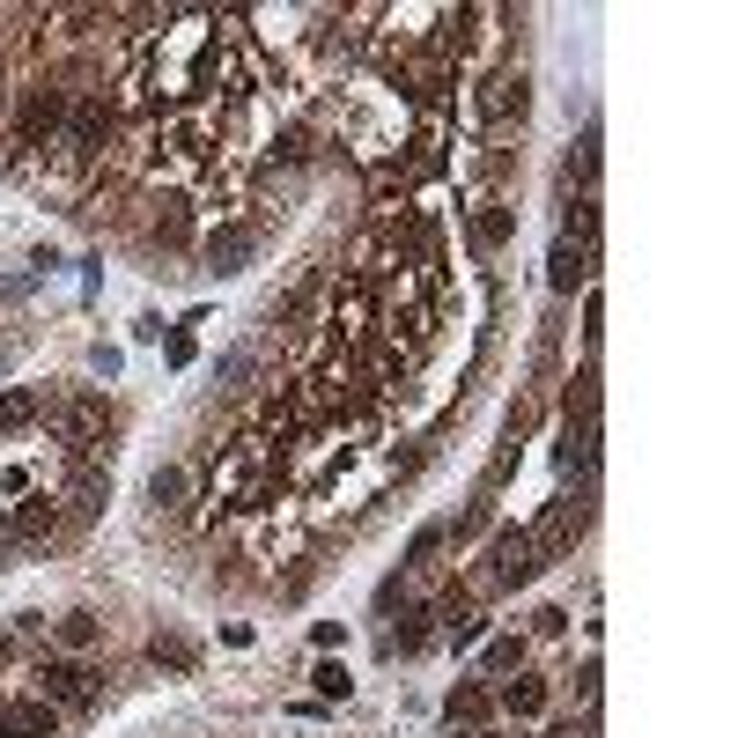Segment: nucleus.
<instances>
[{
  "label": "nucleus",
  "mask_w": 738,
  "mask_h": 738,
  "mask_svg": "<svg viewBox=\"0 0 738 738\" xmlns=\"http://www.w3.org/2000/svg\"><path fill=\"white\" fill-rule=\"evenodd\" d=\"M67 111H74V89L59 74H37L23 89V104H15V148H52L67 133Z\"/></svg>",
  "instance_id": "obj_1"
},
{
  "label": "nucleus",
  "mask_w": 738,
  "mask_h": 738,
  "mask_svg": "<svg viewBox=\"0 0 738 738\" xmlns=\"http://www.w3.org/2000/svg\"><path fill=\"white\" fill-rule=\"evenodd\" d=\"M30 694H45L52 709H89L97 702V680L82 658H37L30 664Z\"/></svg>",
  "instance_id": "obj_2"
},
{
  "label": "nucleus",
  "mask_w": 738,
  "mask_h": 738,
  "mask_svg": "<svg viewBox=\"0 0 738 738\" xmlns=\"http://www.w3.org/2000/svg\"><path fill=\"white\" fill-rule=\"evenodd\" d=\"M540 568H546V562H540V546H532V532H510V524L495 532V546H488V584H495V590L532 584Z\"/></svg>",
  "instance_id": "obj_3"
},
{
  "label": "nucleus",
  "mask_w": 738,
  "mask_h": 738,
  "mask_svg": "<svg viewBox=\"0 0 738 738\" xmlns=\"http://www.w3.org/2000/svg\"><path fill=\"white\" fill-rule=\"evenodd\" d=\"M45 414H52V428L67 436V451H89V443H104L111 406H104L97 392H74V399H59V406H45Z\"/></svg>",
  "instance_id": "obj_4"
},
{
  "label": "nucleus",
  "mask_w": 738,
  "mask_h": 738,
  "mask_svg": "<svg viewBox=\"0 0 738 738\" xmlns=\"http://www.w3.org/2000/svg\"><path fill=\"white\" fill-rule=\"evenodd\" d=\"M251 251H259L251 221H221V229H207V237H199V259H207V273H245Z\"/></svg>",
  "instance_id": "obj_5"
},
{
  "label": "nucleus",
  "mask_w": 738,
  "mask_h": 738,
  "mask_svg": "<svg viewBox=\"0 0 738 738\" xmlns=\"http://www.w3.org/2000/svg\"><path fill=\"white\" fill-rule=\"evenodd\" d=\"M59 495H23L15 510H8V532H15V546H45V540H59Z\"/></svg>",
  "instance_id": "obj_6"
},
{
  "label": "nucleus",
  "mask_w": 738,
  "mask_h": 738,
  "mask_svg": "<svg viewBox=\"0 0 738 738\" xmlns=\"http://www.w3.org/2000/svg\"><path fill=\"white\" fill-rule=\"evenodd\" d=\"M576 540H584V510H576V502H554V510H546V524L532 532L540 562H562V554H568Z\"/></svg>",
  "instance_id": "obj_7"
},
{
  "label": "nucleus",
  "mask_w": 738,
  "mask_h": 738,
  "mask_svg": "<svg viewBox=\"0 0 738 738\" xmlns=\"http://www.w3.org/2000/svg\"><path fill=\"white\" fill-rule=\"evenodd\" d=\"M428 642H436V614H428V606H406V614H399V628L384 642H377V650H384V658H421V650H428Z\"/></svg>",
  "instance_id": "obj_8"
},
{
  "label": "nucleus",
  "mask_w": 738,
  "mask_h": 738,
  "mask_svg": "<svg viewBox=\"0 0 738 738\" xmlns=\"http://www.w3.org/2000/svg\"><path fill=\"white\" fill-rule=\"evenodd\" d=\"M52 642H59V658H89L104 642V614H89V606H74V614L52 620Z\"/></svg>",
  "instance_id": "obj_9"
},
{
  "label": "nucleus",
  "mask_w": 738,
  "mask_h": 738,
  "mask_svg": "<svg viewBox=\"0 0 738 738\" xmlns=\"http://www.w3.org/2000/svg\"><path fill=\"white\" fill-rule=\"evenodd\" d=\"M443 716H451V731L488 724V716H495V687H480V680H458V687H451V702H443Z\"/></svg>",
  "instance_id": "obj_10"
},
{
  "label": "nucleus",
  "mask_w": 738,
  "mask_h": 738,
  "mask_svg": "<svg viewBox=\"0 0 738 738\" xmlns=\"http://www.w3.org/2000/svg\"><path fill=\"white\" fill-rule=\"evenodd\" d=\"M546 702H554V694H546V680H532V672H517L510 687L495 694V709H502V716H517V724H532V716H546Z\"/></svg>",
  "instance_id": "obj_11"
},
{
  "label": "nucleus",
  "mask_w": 738,
  "mask_h": 738,
  "mask_svg": "<svg viewBox=\"0 0 738 738\" xmlns=\"http://www.w3.org/2000/svg\"><path fill=\"white\" fill-rule=\"evenodd\" d=\"M546 281H554V295H576V289L590 281V251L562 237V245H554V267H546Z\"/></svg>",
  "instance_id": "obj_12"
},
{
  "label": "nucleus",
  "mask_w": 738,
  "mask_h": 738,
  "mask_svg": "<svg viewBox=\"0 0 738 738\" xmlns=\"http://www.w3.org/2000/svg\"><path fill=\"white\" fill-rule=\"evenodd\" d=\"M517 237V207H502V199H488L480 215H473V245L480 251H502Z\"/></svg>",
  "instance_id": "obj_13"
},
{
  "label": "nucleus",
  "mask_w": 738,
  "mask_h": 738,
  "mask_svg": "<svg viewBox=\"0 0 738 738\" xmlns=\"http://www.w3.org/2000/svg\"><path fill=\"white\" fill-rule=\"evenodd\" d=\"M0 716H8V724H23L30 738H52V731H59V709H52L45 694H23V702H8Z\"/></svg>",
  "instance_id": "obj_14"
},
{
  "label": "nucleus",
  "mask_w": 738,
  "mask_h": 738,
  "mask_svg": "<svg viewBox=\"0 0 738 738\" xmlns=\"http://www.w3.org/2000/svg\"><path fill=\"white\" fill-rule=\"evenodd\" d=\"M185 495H193V473L185 466H155L148 473V502H155V510H185Z\"/></svg>",
  "instance_id": "obj_15"
},
{
  "label": "nucleus",
  "mask_w": 738,
  "mask_h": 738,
  "mask_svg": "<svg viewBox=\"0 0 738 738\" xmlns=\"http://www.w3.org/2000/svg\"><path fill=\"white\" fill-rule=\"evenodd\" d=\"M443 546H451V540H443V517H436V524H421L414 540H406V562H399V576H414V568H428V562L443 554Z\"/></svg>",
  "instance_id": "obj_16"
},
{
  "label": "nucleus",
  "mask_w": 738,
  "mask_h": 738,
  "mask_svg": "<svg viewBox=\"0 0 738 738\" xmlns=\"http://www.w3.org/2000/svg\"><path fill=\"white\" fill-rule=\"evenodd\" d=\"M155 245H163V251L193 245V215H185V199H163V215H155Z\"/></svg>",
  "instance_id": "obj_17"
},
{
  "label": "nucleus",
  "mask_w": 738,
  "mask_h": 738,
  "mask_svg": "<svg viewBox=\"0 0 738 738\" xmlns=\"http://www.w3.org/2000/svg\"><path fill=\"white\" fill-rule=\"evenodd\" d=\"M148 658H155V664H171V672H193L199 650H193L185 636H155V642H148Z\"/></svg>",
  "instance_id": "obj_18"
},
{
  "label": "nucleus",
  "mask_w": 738,
  "mask_h": 738,
  "mask_svg": "<svg viewBox=\"0 0 738 738\" xmlns=\"http://www.w3.org/2000/svg\"><path fill=\"white\" fill-rule=\"evenodd\" d=\"M480 664H488V672H524V636H495Z\"/></svg>",
  "instance_id": "obj_19"
},
{
  "label": "nucleus",
  "mask_w": 738,
  "mask_h": 738,
  "mask_svg": "<svg viewBox=\"0 0 738 738\" xmlns=\"http://www.w3.org/2000/svg\"><path fill=\"white\" fill-rule=\"evenodd\" d=\"M45 414V399L37 392H0V428H15V421H37Z\"/></svg>",
  "instance_id": "obj_20"
},
{
  "label": "nucleus",
  "mask_w": 738,
  "mask_h": 738,
  "mask_svg": "<svg viewBox=\"0 0 738 738\" xmlns=\"http://www.w3.org/2000/svg\"><path fill=\"white\" fill-rule=\"evenodd\" d=\"M311 687H318V702H347V694H355V680H347L340 664H318V672H311Z\"/></svg>",
  "instance_id": "obj_21"
},
{
  "label": "nucleus",
  "mask_w": 738,
  "mask_h": 738,
  "mask_svg": "<svg viewBox=\"0 0 738 738\" xmlns=\"http://www.w3.org/2000/svg\"><path fill=\"white\" fill-rule=\"evenodd\" d=\"M89 369H97V377H119V369H126V355H119V347H89Z\"/></svg>",
  "instance_id": "obj_22"
},
{
  "label": "nucleus",
  "mask_w": 738,
  "mask_h": 738,
  "mask_svg": "<svg viewBox=\"0 0 738 738\" xmlns=\"http://www.w3.org/2000/svg\"><path fill=\"white\" fill-rule=\"evenodd\" d=\"M562 628H568L562 606H540V614H532V636H562Z\"/></svg>",
  "instance_id": "obj_23"
},
{
  "label": "nucleus",
  "mask_w": 738,
  "mask_h": 738,
  "mask_svg": "<svg viewBox=\"0 0 738 738\" xmlns=\"http://www.w3.org/2000/svg\"><path fill=\"white\" fill-rule=\"evenodd\" d=\"M311 642H318V650H333V642H347V620H318V628H311Z\"/></svg>",
  "instance_id": "obj_24"
},
{
  "label": "nucleus",
  "mask_w": 738,
  "mask_h": 738,
  "mask_svg": "<svg viewBox=\"0 0 738 738\" xmlns=\"http://www.w3.org/2000/svg\"><path fill=\"white\" fill-rule=\"evenodd\" d=\"M163 355H171V362L185 369V362H193V333H171V340H163Z\"/></svg>",
  "instance_id": "obj_25"
},
{
  "label": "nucleus",
  "mask_w": 738,
  "mask_h": 738,
  "mask_svg": "<svg viewBox=\"0 0 738 738\" xmlns=\"http://www.w3.org/2000/svg\"><path fill=\"white\" fill-rule=\"evenodd\" d=\"M546 738H590V724H554Z\"/></svg>",
  "instance_id": "obj_26"
},
{
  "label": "nucleus",
  "mask_w": 738,
  "mask_h": 738,
  "mask_svg": "<svg viewBox=\"0 0 738 738\" xmlns=\"http://www.w3.org/2000/svg\"><path fill=\"white\" fill-rule=\"evenodd\" d=\"M15 642H23V636H15V628H8V636H0V664H15Z\"/></svg>",
  "instance_id": "obj_27"
},
{
  "label": "nucleus",
  "mask_w": 738,
  "mask_h": 738,
  "mask_svg": "<svg viewBox=\"0 0 738 738\" xmlns=\"http://www.w3.org/2000/svg\"><path fill=\"white\" fill-rule=\"evenodd\" d=\"M0 738H30V731H23V724H8V716H0Z\"/></svg>",
  "instance_id": "obj_28"
},
{
  "label": "nucleus",
  "mask_w": 738,
  "mask_h": 738,
  "mask_svg": "<svg viewBox=\"0 0 738 738\" xmlns=\"http://www.w3.org/2000/svg\"><path fill=\"white\" fill-rule=\"evenodd\" d=\"M0 111H8V74H0Z\"/></svg>",
  "instance_id": "obj_29"
},
{
  "label": "nucleus",
  "mask_w": 738,
  "mask_h": 738,
  "mask_svg": "<svg viewBox=\"0 0 738 738\" xmlns=\"http://www.w3.org/2000/svg\"><path fill=\"white\" fill-rule=\"evenodd\" d=\"M451 738H480V731H451Z\"/></svg>",
  "instance_id": "obj_30"
}]
</instances>
